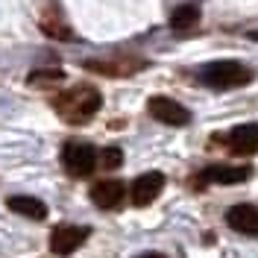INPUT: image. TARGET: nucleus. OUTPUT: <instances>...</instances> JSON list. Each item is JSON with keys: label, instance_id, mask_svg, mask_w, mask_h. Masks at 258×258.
I'll list each match as a JSON object with an SVG mask.
<instances>
[{"label": "nucleus", "instance_id": "0eeeda50", "mask_svg": "<svg viewBox=\"0 0 258 258\" xmlns=\"http://www.w3.org/2000/svg\"><path fill=\"white\" fill-rule=\"evenodd\" d=\"M161 188H164V176H161L159 170L141 173V176L132 182V188H129V200H132V206L144 209V206H150V203L161 194Z\"/></svg>", "mask_w": 258, "mask_h": 258}, {"label": "nucleus", "instance_id": "423d86ee", "mask_svg": "<svg viewBox=\"0 0 258 258\" xmlns=\"http://www.w3.org/2000/svg\"><path fill=\"white\" fill-rule=\"evenodd\" d=\"M123 200H126V185L117 182V179H100V182L91 185V203L97 209L114 211V209H120Z\"/></svg>", "mask_w": 258, "mask_h": 258}, {"label": "nucleus", "instance_id": "7ed1b4c3", "mask_svg": "<svg viewBox=\"0 0 258 258\" xmlns=\"http://www.w3.org/2000/svg\"><path fill=\"white\" fill-rule=\"evenodd\" d=\"M62 164L71 176H88L97 167V150L85 141H68L62 147Z\"/></svg>", "mask_w": 258, "mask_h": 258}, {"label": "nucleus", "instance_id": "2eb2a0df", "mask_svg": "<svg viewBox=\"0 0 258 258\" xmlns=\"http://www.w3.org/2000/svg\"><path fill=\"white\" fill-rule=\"evenodd\" d=\"M41 30L47 32V35H53V38H68V35H71V30L64 27L59 18H53V15H47L44 21H41Z\"/></svg>", "mask_w": 258, "mask_h": 258}, {"label": "nucleus", "instance_id": "dca6fc26", "mask_svg": "<svg viewBox=\"0 0 258 258\" xmlns=\"http://www.w3.org/2000/svg\"><path fill=\"white\" fill-rule=\"evenodd\" d=\"M44 80L59 82V80H62V71H41V74H30V82H44Z\"/></svg>", "mask_w": 258, "mask_h": 258}, {"label": "nucleus", "instance_id": "f03ea898", "mask_svg": "<svg viewBox=\"0 0 258 258\" xmlns=\"http://www.w3.org/2000/svg\"><path fill=\"white\" fill-rule=\"evenodd\" d=\"M252 80V71L241 62H211L200 71V82L206 88H214V91H229V88H241Z\"/></svg>", "mask_w": 258, "mask_h": 258}, {"label": "nucleus", "instance_id": "1a4fd4ad", "mask_svg": "<svg viewBox=\"0 0 258 258\" xmlns=\"http://www.w3.org/2000/svg\"><path fill=\"white\" fill-rule=\"evenodd\" d=\"M226 223H229L232 232H238V235H249V238H255L258 235V209L255 206H249V203L232 206V209L226 211Z\"/></svg>", "mask_w": 258, "mask_h": 258}, {"label": "nucleus", "instance_id": "f257e3e1", "mask_svg": "<svg viewBox=\"0 0 258 258\" xmlns=\"http://www.w3.org/2000/svg\"><path fill=\"white\" fill-rule=\"evenodd\" d=\"M56 112L62 114L64 123H74V126H80V123H88L97 112H100V106H103V94L97 91L94 85H77V88H68L62 94L56 97Z\"/></svg>", "mask_w": 258, "mask_h": 258}, {"label": "nucleus", "instance_id": "20e7f679", "mask_svg": "<svg viewBox=\"0 0 258 258\" xmlns=\"http://www.w3.org/2000/svg\"><path fill=\"white\" fill-rule=\"evenodd\" d=\"M147 112L159 123H167V126H188L191 123V112L182 103H176L173 97H150Z\"/></svg>", "mask_w": 258, "mask_h": 258}, {"label": "nucleus", "instance_id": "9b49d317", "mask_svg": "<svg viewBox=\"0 0 258 258\" xmlns=\"http://www.w3.org/2000/svg\"><path fill=\"white\" fill-rule=\"evenodd\" d=\"M6 206L15 211V214H21V217H30V220H44L47 217V206L41 200H35V197H27V194L9 197Z\"/></svg>", "mask_w": 258, "mask_h": 258}, {"label": "nucleus", "instance_id": "f3484780", "mask_svg": "<svg viewBox=\"0 0 258 258\" xmlns=\"http://www.w3.org/2000/svg\"><path fill=\"white\" fill-rule=\"evenodd\" d=\"M135 258H167V255H161V252H141V255H135Z\"/></svg>", "mask_w": 258, "mask_h": 258}, {"label": "nucleus", "instance_id": "9d476101", "mask_svg": "<svg viewBox=\"0 0 258 258\" xmlns=\"http://www.w3.org/2000/svg\"><path fill=\"white\" fill-rule=\"evenodd\" d=\"M226 147L235 156H255L258 153V123H241L226 135Z\"/></svg>", "mask_w": 258, "mask_h": 258}, {"label": "nucleus", "instance_id": "39448f33", "mask_svg": "<svg viewBox=\"0 0 258 258\" xmlns=\"http://www.w3.org/2000/svg\"><path fill=\"white\" fill-rule=\"evenodd\" d=\"M88 226H59V229H53L50 232V252L53 255H71V252H77L82 243L88 241Z\"/></svg>", "mask_w": 258, "mask_h": 258}, {"label": "nucleus", "instance_id": "f8f14e48", "mask_svg": "<svg viewBox=\"0 0 258 258\" xmlns=\"http://www.w3.org/2000/svg\"><path fill=\"white\" fill-rule=\"evenodd\" d=\"M88 71H94V74H106V77H123V74H135V71H141V62H103V59H91V62H85Z\"/></svg>", "mask_w": 258, "mask_h": 258}, {"label": "nucleus", "instance_id": "6e6552de", "mask_svg": "<svg viewBox=\"0 0 258 258\" xmlns=\"http://www.w3.org/2000/svg\"><path fill=\"white\" fill-rule=\"evenodd\" d=\"M249 167L246 164H211L200 173V185L211 182V185H241L249 179Z\"/></svg>", "mask_w": 258, "mask_h": 258}, {"label": "nucleus", "instance_id": "ddd939ff", "mask_svg": "<svg viewBox=\"0 0 258 258\" xmlns=\"http://www.w3.org/2000/svg\"><path fill=\"white\" fill-rule=\"evenodd\" d=\"M197 21H200V9L194 6V3H185V6H176L173 12H170V27L179 32L191 30V27H197Z\"/></svg>", "mask_w": 258, "mask_h": 258}, {"label": "nucleus", "instance_id": "4468645a", "mask_svg": "<svg viewBox=\"0 0 258 258\" xmlns=\"http://www.w3.org/2000/svg\"><path fill=\"white\" fill-rule=\"evenodd\" d=\"M97 164H103L106 170H117V167L123 164V153H120V147H103V150L97 153Z\"/></svg>", "mask_w": 258, "mask_h": 258}]
</instances>
